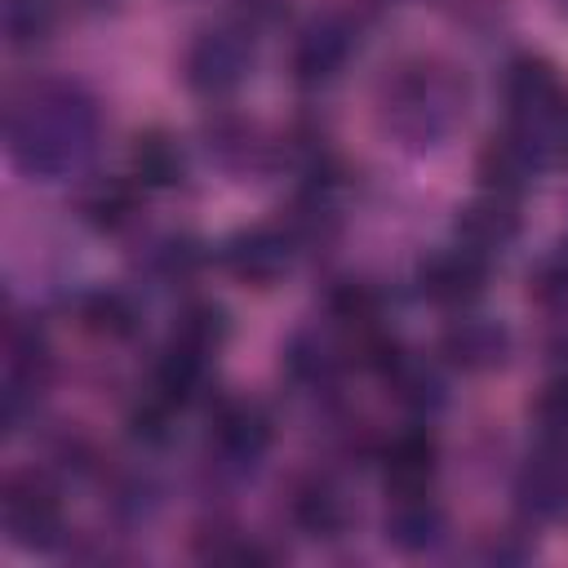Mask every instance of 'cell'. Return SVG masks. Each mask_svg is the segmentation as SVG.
Returning <instances> with one entry per match:
<instances>
[{
  "label": "cell",
  "mask_w": 568,
  "mask_h": 568,
  "mask_svg": "<svg viewBox=\"0 0 568 568\" xmlns=\"http://www.w3.org/2000/svg\"><path fill=\"white\" fill-rule=\"evenodd\" d=\"M102 102L67 75H27L4 93V151L31 182L84 173L102 146Z\"/></svg>",
  "instance_id": "obj_1"
},
{
  "label": "cell",
  "mask_w": 568,
  "mask_h": 568,
  "mask_svg": "<svg viewBox=\"0 0 568 568\" xmlns=\"http://www.w3.org/2000/svg\"><path fill=\"white\" fill-rule=\"evenodd\" d=\"M466 106H470L466 71L439 53H408L390 62L373 89L377 129L413 155L444 146L466 120Z\"/></svg>",
  "instance_id": "obj_2"
},
{
  "label": "cell",
  "mask_w": 568,
  "mask_h": 568,
  "mask_svg": "<svg viewBox=\"0 0 568 568\" xmlns=\"http://www.w3.org/2000/svg\"><path fill=\"white\" fill-rule=\"evenodd\" d=\"M0 528L4 541L31 555H58L71 546L62 479L49 466H18L0 479Z\"/></svg>",
  "instance_id": "obj_3"
},
{
  "label": "cell",
  "mask_w": 568,
  "mask_h": 568,
  "mask_svg": "<svg viewBox=\"0 0 568 568\" xmlns=\"http://www.w3.org/2000/svg\"><path fill=\"white\" fill-rule=\"evenodd\" d=\"M253 40L257 36L235 18L200 27L182 49V84L213 106L231 102L253 75Z\"/></svg>",
  "instance_id": "obj_4"
},
{
  "label": "cell",
  "mask_w": 568,
  "mask_h": 568,
  "mask_svg": "<svg viewBox=\"0 0 568 568\" xmlns=\"http://www.w3.org/2000/svg\"><path fill=\"white\" fill-rule=\"evenodd\" d=\"M359 40H364V18L355 9L333 4V9L311 13L293 31V44H288V80L306 93L337 84L351 58L359 53Z\"/></svg>",
  "instance_id": "obj_5"
},
{
  "label": "cell",
  "mask_w": 568,
  "mask_h": 568,
  "mask_svg": "<svg viewBox=\"0 0 568 568\" xmlns=\"http://www.w3.org/2000/svg\"><path fill=\"white\" fill-rule=\"evenodd\" d=\"M275 444V413L253 395H222L209 404V466L222 475H253Z\"/></svg>",
  "instance_id": "obj_6"
},
{
  "label": "cell",
  "mask_w": 568,
  "mask_h": 568,
  "mask_svg": "<svg viewBox=\"0 0 568 568\" xmlns=\"http://www.w3.org/2000/svg\"><path fill=\"white\" fill-rule=\"evenodd\" d=\"M550 160H555V146H550V138L541 129H528V124L506 120L501 129H493L479 142V151H475V178L493 195L524 200L546 178Z\"/></svg>",
  "instance_id": "obj_7"
},
{
  "label": "cell",
  "mask_w": 568,
  "mask_h": 568,
  "mask_svg": "<svg viewBox=\"0 0 568 568\" xmlns=\"http://www.w3.org/2000/svg\"><path fill=\"white\" fill-rule=\"evenodd\" d=\"M213 257L244 288H275L302 262V248L284 222H248V226H235L231 235H222Z\"/></svg>",
  "instance_id": "obj_8"
},
{
  "label": "cell",
  "mask_w": 568,
  "mask_h": 568,
  "mask_svg": "<svg viewBox=\"0 0 568 568\" xmlns=\"http://www.w3.org/2000/svg\"><path fill=\"white\" fill-rule=\"evenodd\" d=\"M497 98H501L506 120L528 124V129H541L550 138V124L568 106V84H564L559 67L550 58H541V53H515L497 71Z\"/></svg>",
  "instance_id": "obj_9"
},
{
  "label": "cell",
  "mask_w": 568,
  "mask_h": 568,
  "mask_svg": "<svg viewBox=\"0 0 568 568\" xmlns=\"http://www.w3.org/2000/svg\"><path fill=\"white\" fill-rule=\"evenodd\" d=\"M488 275H493V262L479 257L475 248L448 240L439 248H426L413 266V293L439 311H470L484 288H488Z\"/></svg>",
  "instance_id": "obj_10"
},
{
  "label": "cell",
  "mask_w": 568,
  "mask_h": 568,
  "mask_svg": "<svg viewBox=\"0 0 568 568\" xmlns=\"http://www.w3.org/2000/svg\"><path fill=\"white\" fill-rule=\"evenodd\" d=\"M515 355V333L506 320L497 315H479L475 306L470 311H453V320L439 328V342H435V359L462 377H488V373H501Z\"/></svg>",
  "instance_id": "obj_11"
},
{
  "label": "cell",
  "mask_w": 568,
  "mask_h": 568,
  "mask_svg": "<svg viewBox=\"0 0 568 568\" xmlns=\"http://www.w3.org/2000/svg\"><path fill=\"white\" fill-rule=\"evenodd\" d=\"M284 524L302 537V541H315V546H333L351 532V497L346 488L328 475V470H306V475H293L288 488H284Z\"/></svg>",
  "instance_id": "obj_12"
},
{
  "label": "cell",
  "mask_w": 568,
  "mask_h": 568,
  "mask_svg": "<svg viewBox=\"0 0 568 568\" xmlns=\"http://www.w3.org/2000/svg\"><path fill=\"white\" fill-rule=\"evenodd\" d=\"M200 142H204V155L231 178H248V173H266V169L284 164L280 138H271L257 120H248L231 106H217L200 124Z\"/></svg>",
  "instance_id": "obj_13"
},
{
  "label": "cell",
  "mask_w": 568,
  "mask_h": 568,
  "mask_svg": "<svg viewBox=\"0 0 568 568\" xmlns=\"http://www.w3.org/2000/svg\"><path fill=\"white\" fill-rule=\"evenodd\" d=\"M510 497L519 519H528L532 528L568 519V444L537 439V448L519 462L510 479Z\"/></svg>",
  "instance_id": "obj_14"
},
{
  "label": "cell",
  "mask_w": 568,
  "mask_h": 568,
  "mask_svg": "<svg viewBox=\"0 0 568 568\" xmlns=\"http://www.w3.org/2000/svg\"><path fill=\"white\" fill-rule=\"evenodd\" d=\"M439 435L430 430V422H408L404 430L377 439V453H373V466L382 475V488L386 497L395 493H435V479H439Z\"/></svg>",
  "instance_id": "obj_15"
},
{
  "label": "cell",
  "mask_w": 568,
  "mask_h": 568,
  "mask_svg": "<svg viewBox=\"0 0 568 568\" xmlns=\"http://www.w3.org/2000/svg\"><path fill=\"white\" fill-rule=\"evenodd\" d=\"M382 541L395 555H435L448 541V510L435 493H395L382 510Z\"/></svg>",
  "instance_id": "obj_16"
},
{
  "label": "cell",
  "mask_w": 568,
  "mask_h": 568,
  "mask_svg": "<svg viewBox=\"0 0 568 568\" xmlns=\"http://www.w3.org/2000/svg\"><path fill=\"white\" fill-rule=\"evenodd\" d=\"M519 235H524L519 200L479 191L475 200L457 204V213H453V240L466 244V248H475L488 262H497L501 253H510L519 244Z\"/></svg>",
  "instance_id": "obj_17"
},
{
  "label": "cell",
  "mask_w": 568,
  "mask_h": 568,
  "mask_svg": "<svg viewBox=\"0 0 568 568\" xmlns=\"http://www.w3.org/2000/svg\"><path fill=\"white\" fill-rule=\"evenodd\" d=\"M142 204H146V191L129 173H102V178H93V182L80 186L75 217L93 235L115 240V235H129L142 222Z\"/></svg>",
  "instance_id": "obj_18"
},
{
  "label": "cell",
  "mask_w": 568,
  "mask_h": 568,
  "mask_svg": "<svg viewBox=\"0 0 568 568\" xmlns=\"http://www.w3.org/2000/svg\"><path fill=\"white\" fill-rule=\"evenodd\" d=\"M346 346L337 333H315V328H302L284 342L280 351V373L293 390L302 395H328L337 382H342V368H346Z\"/></svg>",
  "instance_id": "obj_19"
},
{
  "label": "cell",
  "mask_w": 568,
  "mask_h": 568,
  "mask_svg": "<svg viewBox=\"0 0 568 568\" xmlns=\"http://www.w3.org/2000/svg\"><path fill=\"white\" fill-rule=\"evenodd\" d=\"M213 364H217V359H209V355H200V351H191V346L164 337V346H160L155 359H151V382H146V390L160 395L164 404H173L178 413H186V408H195V404L209 399Z\"/></svg>",
  "instance_id": "obj_20"
},
{
  "label": "cell",
  "mask_w": 568,
  "mask_h": 568,
  "mask_svg": "<svg viewBox=\"0 0 568 568\" xmlns=\"http://www.w3.org/2000/svg\"><path fill=\"white\" fill-rule=\"evenodd\" d=\"M377 382L386 386V395H390L413 422H430V417L448 404V386H444L439 359H426V355H417V351H408V346L382 368Z\"/></svg>",
  "instance_id": "obj_21"
},
{
  "label": "cell",
  "mask_w": 568,
  "mask_h": 568,
  "mask_svg": "<svg viewBox=\"0 0 568 568\" xmlns=\"http://www.w3.org/2000/svg\"><path fill=\"white\" fill-rule=\"evenodd\" d=\"M186 146L173 129L146 124L129 138V178L151 195V191H178L186 186Z\"/></svg>",
  "instance_id": "obj_22"
},
{
  "label": "cell",
  "mask_w": 568,
  "mask_h": 568,
  "mask_svg": "<svg viewBox=\"0 0 568 568\" xmlns=\"http://www.w3.org/2000/svg\"><path fill=\"white\" fill-rule=\"evenodd\" d=\"M320 306L337 337H359V333L386 324V297L364 275H333L320 293Z\"/></svg>",
  "instance_id": "obj_23"
},
{
  "label": "cell",
  "mask_w": 568,
  "mask_h": 568,
  "mask_svg": "<svg viewBox=\"0 0 568 568\" xmlns=\"http://www.w3.org/2000/svg\"><path fill=\"white\" fill-rule=\"evenodd\" d=\"M71 320L98 337V342H129L142 333V306L129 288H80L75 302H71Z\"/></svg>",
  "instance_id": "obj_24"
},
{
  "label": "cell",
  "mask_w": 568,
  "mask_h": 568,
  "mask_svg": "<svg viewBox=\"0 0 568 568\" xmlns=\"http://www.w3.org/2000/svg\"><path fill=\"white\" fill-rule=\"evenodd\" d=\"M191 550L200 564H235V568H275L284 559V550H275L271 541H262L226 519H213L209 528H200Z\"/></svg>",
  "instance_id": "obj_25"
},
{
  "label": "cell",
  "mask_w": 568,
  "mask_h": 568,
  "mask_svg": "<svg viewBox=\"0 0 568 568\" xmlns=\"http://www.w3.org/2000/svg\"><path fill=\"white\" fill-rule=\"evenodd\" d=\"M209 257H213V253H209V244H204L200 235H191V231H169V235H155V240L146 244V253H142V275H146L151 284L178 288V284H191V280L204 271Z\"/></svg>",
  "instance_id": "obj_26"
},
{
  "label": "cell",
  "mask_w": 568,
  "mask_h": 568,
  "mask_svg": "<svg viewBox=\"0 0 568 568\" xmlns=\"http://www.w3.org/2000/svg\"><path fill=\"white\" fill-rule=\"evenodd\" d=\"M169 337L191 346V351H200V355H209V359H217L226 351V342H231V311L222 302H213V297H191V302L178 306Z\"/></svg>",
  "instance_id": "obj_27"
},
{
  "label": "cell",
  "mask_w": 568,
  "mask_h": 568,
  "mask_svg": "<svg viewBox=\"0 0 568 568\" xmlns=\"http://www.w3.org/2000/svg\"><path fill=\"white\" fill-rule=\"evenodd\" d=\"M0 27H4V44L13 53H36L53 40L58 0H4L0 4Z\"/></svg>",
  "instance_id": "obj_28"
},
{
  "label": "cell",
  "mask_w": 568,
  "mask_h": 568,
  "mask_svg": "<svg viewBox=\"0 0 568 568\" xmlns=\"http://www.w3.org/2000/svg\"><path fill=\"white\" fill-rule=\"evenodd\" d=\"M178 408L173 404H164L160 395H142L129 413H124V430H129V439L142 448V453H160V448H169L173 439H178Z\"/></svg>",
  "instance_id": "obj_29"
},
{
  "label": "cell",
  "mask_w": 568,
  "mask_h": 568,
  "mask_svg": "<svg viewBox=\"0 0 568 568\" xmlns=\"http://www.w3.org/2000/svg\"><path fill=\"white\" fill-rule=\"evenodd\" d=\"M528 297L550 315H568V240H559L528 271Z\"/></svg>",
  "instance_id": "obj_30"
},
{
  "label": "cell",
  "mask_w": 568,
  "mask_h": 568,
  "mask_svg": "<svg viewBox=\"0 0 568 568\" xmlns=\"http://www.w3.org/2000/svg\"><path fill=\"white\" fill-rule=\"evenodd\" d=\"M532 555H537V528L528 519L515 524V528H493L475 546V559L488 564V568H515V564H528Z\"/></svg>",
  "instance_id": "obj_31"
},
{
  "label": "cell",
  "mask_w": 568,
  "mask_h": 568,
  "mask_svg": "<svg viewBox=\"0 0 568 568\" xmlns=\"http://www.w3.org/2000/svg\"><path fill=\"white\" fill-rule=\"evenodd\" d=\"M528 417L537 426V439L568 444V373H555L528 404Z\"/></svg>",
  "instance_id": "obj_32"
},
{
  "label": "cell",
  "mask_w": 568,
  "mask_h": 568,
  "mask_svg": "<svg viewBox=\"0 0 568 568\" xmlns=\"http://www.w3.org/2000/svg\"><path fill=\"white\" fill-rule=\"evenodd\" d=\"M284 9H288L284 0H235V13H231V18L257 36V31L275 27V22L284 18Z\"/></svg>",
  "instance_id": "obj_33"
},
{
  "label": "cell",
  "mask_w": 568,
  "mask_h": 568,
  "mask_svg": "<svg viewBox=\"0 0 568 568\" xmlns=\"http://www.w3.org/2000/svg\"><path fill=\"white\" fill-rule=\"evenodd\" d=\"M550 146H555V160H568V106H564V115L550 124Z\"/></svg>",
  "instance_id": "obj_34"
},
{
  "label": "cell",
  "mask_w": 568,
  "mask_h": 568,
  "mask_svg": "<svg viewBox=\"0 0 568 568\" xmlns=\"http://www.w3.org/2000/svg\"><path fill=\"white\" fill-rule=\"evenodd\" d=\"M550 351V364H555V373H568V328L546 346Z\"/></svg>",
  "instance_id": "obj_35"
},
{
  "label": "cell",
  "mask_w": 568,
  "mask_h": 568,
  "mask_svg": "<svg viewBox=\"0 0 568 568\" xmlns=\"http://www.w3.org/2000/svg\"><path fill=\"white\" fill-rule=\"evenodd\" d=\"M550 9H555V13L564 18V22H568V0H550Z\"/></svg>",
  "instance_id": "obj_36"
},
{
  "label": "cell",
  "mask_w": 568,
  "mask_h": 568,
  "mask_svg": "<svg viewBox=\"0 0 568 568\" xmlns=\"http://www.w3.org/2000/svg\"><path fill=\"white\" fill-rule=\"evenodd\" d=\"M386 4H390V0H386ZM395 4H413V0H395Z\"/></svg>",
  "instance_id": "obj_37"
}]
</instances>
